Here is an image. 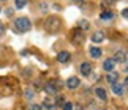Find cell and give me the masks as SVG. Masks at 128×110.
Returning <instances> with one entry per match:
<instances>
[{
	"instance_id": "6da1fadb",
	"label": "cell",
	"mask_w": 128,
	"mask_h": 110,
	"mask_svg": "<svg viewBox=\"0 0 128 110\" xmlns=\"http://www.w3.org/2000/svg\"><path fill=\"white\" fill-rule=\"evenodd\" d=\"M32 27V24H30V19L28 17H18L16 21H14V30H18V32H28Z\"/></svg>"
},
{
	"instance_id": "7a4b0ae2",
	"label": "cell",
	"mask_w": 128,
	"mask_h": 110,
	"mask_svg": "<svg viewBox=\"0 0 128 110\" xmlns=\"http://www.w3.org/2000/svg\"><path fill=\"white\" fill-rule=\"evenodd\" d=\"M44 28H46L49 33L58 32V28H60V21H58V17H56V16L48 17L46 21H44Z\"/></svg>"
},
{
	"instance_id": "3957f363",
	"label": "cell",
	"mask_w": 128,
	"mask_h": 110,
	"mask_svg": "<svg viewBox=\"0 0 128 110\" xmlns=\"http://www.w3.org/2000/svg\"><path fill=\"white\" fill-rule=\"evenodd\" d=\"M58 87H60V85H58L56 80H49V82H46V85H44V91L48 94H57Z\"/></svg>"
},
{
	"instance_id": "277c9868",
	"label": "cell",
	"mask_w": 128,
	"mask_h": 110,
	"mask_svg": "<svg viewBox=\"0 0 128 110\" xmlns=\"http://www.w3.org/2000/svg\"><path fill=\"white\" fill-rule=\"evenodd\" d=\"M79 71L82 76H90L92 74V63H88V61H84V63H81V66H79Z\"/></svg>"
},
{
	"instance_id": "5b68a950",
	"label": "cell",
	"mask_w": 128,
	"mask_h": 110,
	"mask_svg": "<svg viewBox=\"0 0 128 110\" xmlns=\"http://www.w3.org/2000/svg\"><path fill=\"white\" fill-rule=\"evenodd\" d=\"M79 83H81V82H79V79L74 77V76H71V77L66 80V87L70 88V90H76L78 87H79Z\"/></svg>"
},
{
	"instance_id": "8992f818",
	"label": "cell",
	"mask_w": 128,
	"mask_h": 110,
	"mask_svg": "<svg viewBox=\"0 0 128 110\" xmlns=\"http://www.w3.org/2000/svg\"><path fill=\"white\" fill-rule=\"evenodd\" d=\"M114 63H125V51H117L116 52V55H114Z\"/></svg>"
},
{
	"instance_id": "52a82bcc",
	"label": "cell",
	"mask_w": 128,
	"mask_h": 110,
	"mask_svg": "<svg viewBox=\"0 0 128 110\" xmlns=\"http://www.w3.org/2000/svg\"><path fill=\"white\" fill-rule=\"evenodd\" d=\"M57 60H58L60 63H68V61H70V54H68L66 51L58 52V54H57Z\"/></svg>"
},
{
	"instance_id": "ba28073f",
	"label": "cell",
	"mask_w": 128,
	"mask_h": 110,
	"mask_svg": "<svg viewBox=\"0 0 128 110\" xmlns=\"http://www.w3.org/2000/svg\"><path fill=\"white\" fill-rule=\"evenodd\" d=\"M114 66H116V63H114L112 58H108V60H104V63H103V69L108 71V72H111L112 69H114Z\"/></svg>"
},
{
	"instance_id": "9c48e42d",
	"label": "cell",
	"mask_w": 128,
	"mask_h": 110,
	"mask_svg": "<svg viewBox=\"0 0 128 110\" xmlns=\"http://www.w3.org/2000/svg\"><path fill=\"white\" fill-rule=\"evenodd\" d=\"M112 93L117 94V96H122V94L125 93L124 85H120V83H114V85H112Z\"/></svg>"
},
{
	"instance_id": "30bf717a",
	"label": "cell",
	"mask_w": 128,
	"mask_h": 110,
	"mask_svg": "<svg viewBox=\"0 0 128 110\" xmlns=\"http://www.w3.org/2000/svg\"><path fill=\"white\" fill-rule=\"evenodd\" d=\"M92 41H93V43H101V41H104V33L100 32V30H98V32H95V33L92 35Z\"/></svg>"
},
{
	"instance_id": "8fae6325",
	"label": "cell",
	"mask_w": 128,
	"mask_h": 110,
	"mask_svg": "<svg viewBox=\"0 0 128 110\" xmlns=\"http://www.w3.org/2000/svg\"><path fill=\"white\" fill-rule=\"evenodd\" d=\"M117 79H119V74L114 72V71H111V72H108V76H106V80L109 82V83H117Z\"/></svg>"
},
{
	"instance_id": "7c38bea8",
	"label": "cell",
	"mask_w": 128,
	"mask_h": 110,
	"mask_svg": "<svg viewBox=\"0 0 128 110\" xmlns=\"http://www.w3.org/2000/svg\"><path fill=\"white\" fill-rule=\"evenodd\" d=\"M88 51H90V57L92 58H100L101 54H103V51H101L100 47H90Z\"/></svg>"
},
{
	"instance_id": "4fadbf2b",
	"label": "cell",
	"mask_w": 128,
	"mask_h": 110,
	"mask_svg": "<svg viewBox=\"0 0 128 110\" xmlns=\"http://www.w3.org/2000/svg\"><path fill=\"white\" fill-rule=\"evenodd\" d=\"M95 94L101 99V101H106V98H108V96H106L104 88H101V87H96V88H95Z\"/></svg>"
},
{
	"instance_id": "5bb4252c",
	"label": "cell",
	"mask_w": 128,
	"mask_h": 110,
	"mask_svg": "<svg viewBox=\"0 0 128 110\" xmlns=\"http://www.w3.org/2000/svg\"><path fill=\"white\" fill-rule=\"evenodd\" d=\"M100 17L103 19V21H111V19L114 17V14H112L111 11H108V9H106V11H103V13L100 14Z\"/></svg>"
},
{
	"instance_id": "9a60e30c",
	"label": "cell",
	"mask_w": 128,
	"mask_h": 110,
	"mask_svg": "<svg viewBox=\"0 0 128 110\" xmlns=\"http://www.w3.org/2000/svg\"><path fill=\"white\" fill-rule=\"evenodd\" d=\"M33 98H35V91H33L32 88H27L26 90V99H27V101H32Z\"/></svg>"
},
{
	"instance_id": "2e32d148",
	"label": "cell",
	"mask_w": 128,
	"mask_h": 110,
	"mask_svg": "<svg viewBox=\"0 0 128 110\" xmlns=\"http://www.w3.org/2000/svg\"><path fill=\"white\" fill-rule=\"evenodd\" d=\"M26 5H27V0H14V6L18 9H22Z\"/></svg>"
},
{
	"instance_id": "e0dca14e",
	"label": "cell",
	"mask_w": 128,
	"mask_h": 110,
	"mask_svg": "<svg viewBox=\"0 0 128 110\" xmlns=\"http://www.w3.org/2000/svg\"><path fill=\"white\" fill-rule=\"evenodd\" d=\"M73 36H74V43L76 44H81L82 43V36H84V35H82L81 32H74V33H73Z\"/></svg>"
},
{
	"instance_id": "ac0fdd59",
	"label": "cell",
	"mask_w": 128,
	"mask_h": 110,
	"mask_svg": "<svg viewBox=\"0 0 128 110\" xmlns=\"http://www.w3.org/2000/svg\"><path fill=\"white\" fill-rule=\"evenodd\" d=\"M88 27H90V25H88V21H86V19H84V21H79V28L88 30Z\"/></svg>"
},
{
	"instance_id": "d6986e66",
	"label": "cell",
	"mask_w": 128,
	"mask_h": 110,
	"mask_svg": "<svg viewBox=\"0 0 128 110\" xmlns=\"http://www.w3.org/2000/svg\"><path fill=\"white\" fill-rule=\"evenodd\" d=\"M43 104H44V107H48V109H51V110H52V107H54V102L51 101V99H44Z\"/></svg>"
},
{
	"instance_id": "ffe728a7",
	"label": "cell",
	"mask_w": 128,
	"mask_h": 110,
	"mask_svg": "<svg viewBox=\"0 0 128 110\" xmlns=\"http://www.w3.org/2000/svg\"><path fill=\"white\" fill-rule=\"evenodd\" d=\"M62 107H63V110H74V106H73L71 102H65Z\"/></svg>"
},
{
	"instance_id": "44dd1931",
	"label": "cell",
	"mask_w": 128,
	"mask_h": 110,
	"mask_svg": "<svg viewBox=\"0 0 128 110\" xmlns=\"http://www.w3.org/2000/svg\"><path fill=\"white\" fill-rule=\"evenodd\" d=\"M27 110H41V106H38V104H30Z\"/></svg>"
},
{
	"instance_id": "7402d4cb",
	"label": "cell",
	"mask_w": 128,
	"mask_h": 110,
	"mask_svg": "<svg viewBox=\"0 0 128 110\" xmlns=\"http://www.w3.org/2000/svg\"><path fill=\"white\" fill-rule=\"evenodd\" d=\"M5 14H6L8 17H11L13 16V8H6V9H5Z\"/></svg>"
},
{
	"instance_id": "603a6c76",
	"label": "cell",
	"mask_w": 128,
	"mask_h": 110,
	"mask_svg": "<svg viewBox=\"0 0 128 110\" xmlns=\"http://www.w3.org/2000/svg\"><path fill=\"white\" fill-rule=\"evenodd\" d=\"M63 101H65V98H63V96H60V98L57 99V102H56V104H57V106H63V104H65Z\"/></svg>"
},
{
	"instance_id": "cb8c5ba5",
	"label": "cell",
	"mask_w": 128,
	"mask_h": 110,
	"mask_svg": "<svg viewBox=\"0 0 128 110\" xmlns=\"http://www.w3.org/2000/svg\"><path fill=\"white\" fill-rule=\"evenodd\" d=\"M122 16H124L125 19H128V8H125L124 11H122Z\"/></svg>"
},
{
	"instance_id": "d4e9b609",
	"label": "cell",
	"mask_w": 128,
	"mask_h": 110,
	"mask_svg": "<svg viewBox=\"0 0 128 110\" xmlns=\"http://www.w3.org/2000/svg\"><path fill=\"white\" fill-rule=\"evenodd\" d=\"M3 33H5V25H3L2 22H0V36H2Z\"/></svg>"
},
{
	"instance_id": "484cf974",
	"label": "cell",
	"mask_w": 128,
	"mask_h": 110,
	"mask_svg": "<svg viewBox=\"0 0 128 110\" xmlns=\"http://www.w3.org/2000/svg\"><path fill=\"white\" fill-rule=\"evenodd\" d=\"M125 63H128V51H125Z\"/></svg>"
},
{
	"instance_id": "4316f807",
	"label": "cell",
	"mask_w": 128,
	"mask_h": 110,
	"mask_svg": "<svg viewBox=\"0 0 128 110\" xmlns=\"http://www.w3.org/2000/svg\"><path fill=\"white\" fill-rule=\"evenodd\" d=\"M74 110H84V109H82V106H76V107H74Z\"/></svg>"
},
{
	"instance_id": "83f0119b",
	"label": "cell",
	"mask_w": 128,
	"mask_h": 110,
	"mask_svg": "<svg viewBox=\"0 0 128 110\" xmlns=\"http://www.w3.org/2000/svg\"><path fill=\"white\" fill-rule=\"evenodd\" d=\"M125 87H128V76L125 77Z\"/></svg>"
},
{
	"instance_id": "f1b7e54d",
	"label": "cell",
	"mask_w": 128,
	"mask_h": 110,
	"mask_svg": "<svg viewBox=\"0 0 128 110\" xmlns=\"http://www.w3.org/2000/svg\"><path fill=\"white\" fill-rule=\"evenodd\" d=\"M73 2H79V0H73Z\"/></svg>"
},
{
	"instance_id": "f546056e",
	"label": "cell",
	"mask_w": 128,
	"mask_h": 110,
	"mask_svg": "<svg viewBox=\"0 0 128 110\" xmlns=\"http://www.w3.org/2000/svg\"><path fill=\"white\" fill-rule=\"evenodd\" d=\"M111 2H116V0H111Z\"/></svg>"
},
{
	"instance_id": "4dcf8cb0",
	"label": "cell",
	"mask_w": 128,
	"mask_h": 110,
	"mask_svg": "<svg viewBox=\"0 0 128 110\" xmlns=\"http://www.w3.org/2000/svg\"><path fill=\"white\" fill-rule=\"evenodd\" d=\"M2 2H6V0H2Z\"/></svg>"
},
{
	"instance_id": "1f68e13d",
	"label": "cell",
	"mask_w": 128,
	"mask_h": 110,
	"mask_svg": "<svg viewBox=\"0 0 128 110\" xmlns=\"http://www.w3.org/2000/svg\"><path fill=\"white\" fill-rule=\"evenodd\" d=\"M0 11H2V8H0Z\"/></svg>"
}]
</instances>
